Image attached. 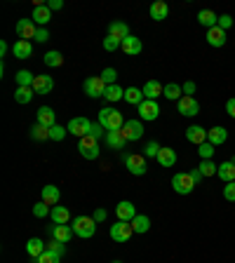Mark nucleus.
Here are the masks:
<instances>
[{"label": "nucleus", "instance_id": "f257e3e1", "mask_svg": "<svg viewBox=\"0 0 235 263\" xmlns=\"http://www.w3.org/2000/svg\"><path fill=\"white\" fill-rule=\"evenodd\" d=\"M99 125L106 129V132H118V129H123L125 118H123L120 110L108 108V106H106V108L99 110Z\"/></svg>", "mask_w": 235, "mask_h": 263}, {"label": "nucleus", "instance_id": "f03ea898", "mask_svg": "<svg viewBox=\"0 0 235 263\" xmlns=\"http://www.w3.org/2000/svg\"><path fill=\"white\" fill-rule=\"evenodd\" d=\"M73 232L82 240L92 238L94 232H97V221H94L92 216H75L73 219Z\"/></svg>", "mask_w": 235, "mask_h": 263}, {"label": "nucleus", "instance_id": "7ed1b4c3", "mask_svg": "<svg viewBox=\"0 0 235 263\" xmlns=\"http://www.w3.org/2000/svg\"><path fill=\"white\" fill-rule=\"evenodd\" d=\"M123 162L127 167L130 174L134 177H143L149 171V165H146V155H139V153H130V155H123Z\"/></svg>", "mask_w": 235, "mask_h": 263}, {"label": "nucleus", "instance_id": "20e7f679", "mask_svg": "<svg viewBox=\"0 0 235 263\" xmlns=\"http://www.w3.org/2000/svg\"><path fill=\"white\" fill-rule=\"evenodd\" d=\"M195 181H193L191 174H186V171H179V174H174L172 177V188L174 193H179V195H191L193 188H195Z\"/></svg>", "mask_w": 235, "mask_h": 263}, {"label": "nucleus", "instance_id": "39448f33", "mask_svg": "<svg viewBox=\"0 0 235 263\" xmlns=\"http://www.w3.org/2000/svg\"><path fill=\"white\" fill-rule=\"evenodd\" d=\"M78 151H80V155L85 160H97V158H99V153H101V151H99V141L94 139V136H90V134L82 136V139L78 141Z\"/></svg>", "mask_w": 235, "mask_h": 263}, {"label": "nucleus", "instance_id": "423d86ee", "mask_svg": "<svg viewBox=\"0 0 235 263\" xmlns=\"http://www.w3.org/2000/svg\"><path fill=\"white\" fill-rule=\"evenodd\" d=\"M106 82L101 80V75H94V78H87L85 82H82V90H85V94L90 99H97V97H104L106 92Z\"/></svg>", "mask_w": 235, "mask_h": 263}, {"label": "nucleus", "instance_id": "0eeeda50", "mask_svg": "<svg viewBox=\"0 0 235 263\" xmlns=\"http://www.w3.org/2000/svg\"><path fill=\"white\" fill-rule=\"evenodd\" d=\"M136 110H139V120H146V123H151V120H155V118L160 115V106H158V101H151V99H143L141 104L136 106Z\"/></svg>", "mask_w": 235, "mask_h": 263}, {"label": "nucleus", "instance_id": "6e6552de", "mask_svg": "<svg viewBox=\"0 0 235 263\" xmlns=\"http://www.w3.org/2000/svg\"><path fill=\"white\" fill-rule=\"evenodd\" d=\"M132 235H134V228L127 221H118L115 226H111V240H115V242H127Z\"/></svg>", "mask_w": 235, "mask_h": 263}, {"label": "nucleus", "instance_id": "1a4fd4ad", "mask_svg": "<svg viewBox=\"0 0 235 263\" xmlns=\"http://www.w3.org/2000/svg\"><path fill=\"white\" fill-rule=\"evenodd\" d=\"M66 127H68V132H71L73 136L82 139V136L90 134V127H92V123H90L87 118H71Z\"/></svg>", "mask_w": 235, "mask_h": 263}, {"label": "nucleus", "instance_id": "9d476101", "mask_svg": "<svg viewBox=\"0 0 235 263\" xmlns=\"http://www.w3.org/2000/svg\"><path fill=\"white\" fill-rule=\"evenodd\" d=\"M120 132L125 134V139L127 141H139L143 136V123L141 120H127Z\"/></svg>", "mask_w": 235, "mask_h": 263}, {"label": "nucleus", "instance_id": "9b49d317", "mask_svg": "<svg viewBox=\"0 0 235 263\" xmlns=\"http://www.w3.org/2000/svg\"><path fill=\"white\" fill-rule=\"evenodd\" d=\"M179 113L186 118H195L200 113V101L195 97H181L179 99Z\"/></svg>", "mask_w": 235, "mask_h": 263}, {"label": "nucleus", "instance_id": "f8f14e48", "mask_svg": "<svg viewBox=\"0 0 235 263\" xmlns=\"http://www.w3.org/2000/svg\"><path fill=\"white\" fill-rule=\"evenodd\" d=\"M17 33L21 40H36V33H38V26L33 19H19L17 21Z\"/></svg>", "mask_w": 235, "mask_h": 263}, {"label": "nucleus", "instance_id": "ddd939ff", "mask_svg": "<svg viewBox=\"0 0 235 263\" xmlns=\"http://www.w3.org/2000/svg\"><path fill=\"white\" fill-rule=\"evenodd\" d=\"M115 216H118V221H127V223H132V221H134V216H136L134 204H132L130 200L118 202V207H115Z\"/></svg>", "mask_w": 235, "mask_h": 263}, {"label": "nucleus", "instance_id": "4468645a", "mask_svg": "<svg viewBox=\"0 0 235 263\" xmlns=\"http://www.w3.org/2000/svg\"><path fill=\"white\" fill-rule=\"evenodd\" d=\"M33 21H36V26H40V28H45V26L52 21V10L47 5H38L33 7Z\"/></svg>", "mask_w": 235, "mask_h": 263}, {"label": "nucleus", "instance_id": "2eb2a0df", "mask_svg": "<svg viewBox=\"0 0 235 263\" xmlns=\"http://www.w3.org/2000/svg\"><path fill=\"white\" fill-rule=\"evenodd\" d=\"M186 139L195 143V146H202L204 141H207V129L200 127V125H191V127L186 129Z\"/></svg>", "mask_w": 235, "mask_h": 263}, {"label": "nucleus", "instance_id": "dca6fc26", "mask_svg": "<svg viewBox=\"0 0 235 263\" xmlns=\"http://www.w3.org/2000/svg\"><path fill=\"white\" fill-rule=\"evenodd\" d=\"M52 90H54V80H52V75H36L33 92L36 94H50Z\"/></svg>", "mask_w": 235, "mask_h": 263}, {"label": "nucleus", "instance_id": "f3484780", "mask_svg": "<svg viewBox=\"0 0 235 263\" xmlns=\"http://www.w3.org/2000/svg\"><path fill=\"white\" fill-rule=\"evenodd\" d=\"M155 160H158V165H160V167L169 169V167L177 165V151H172V148H167V146H162Z\"/></svg>", "mask_w": 235, "mask_h": 263}, {"label": "nucleus", "instance_id": "a211bd4d", "mask_svg": "<svg viewBox=\"0 0 235 263\" xmlns=\"http://www.w3.org/2000/svg\"><path fill=\"white\" fill-rule=\"evenodd\" d=\"M38 125H43V127L52 129L56 125V118H54V110L50 106H40L38 108Z\"/></svg>", "mask_w": 235, "mask_h": 263}, {"label": "nucleus", "instance_id": "6ab92c4d", "mask_svg": "<svg viewBox=\"0 0 235 263\" xmlns=\"http://www.w3.org/2000/svg\"><path fill=\"white\" fill-rule=\"evenodd\" d=\"M50 235H52V240H59V242L68 245V242H71V235H75V232H73V226H52Z\"/></svg>", "mask_w": 235, "mask_h": 263}, {"label": "nucleus", "instance_id": "aec40b11", "mask_svg": "<svg viewBox=\"0 0 235 263\" xmlns=\"http://www.w3.org/2000/svg\"><path fill=\"white\" fill-rule=\"evenodd\" d=\"M149 14H151L153 21H162V19H167V14H169V5L165 3V0H155L153 5H151Z\"/></svg>", "mask_w": 235, "mask_h": 263}, {"label": "nucleus", "instance_id": "412c9836", "mask_svg": "<svg viewBox=\"0 0 235 263\" xmlns=\"http://www.w3.org/2000/svg\"><path fill=\"white\" fill-rule=\"evenodd\" d=\"M108 36L118 38V40L123 43V40L130 38V26L123 24V21H111V24H108Z\"/></svg>", "mask_w": 235, "mask_h": 263}, {"label": "nucleus", "instance_id": "4be33fe9", "mask_svg": "<svg viewBox=\"0 0 235 263\" xmlns=\"http://www.w3.org/2000/svg\"><path fill=\"white\" fill-rule=\"evenodd\" d=\"M226 139H228V129L226 127L207 129V141H210L212 146H221V143H226Z\"/></svg>", "mask_w": 235, "mask_h": 263}, {"label": "nucleus", "instance_id": "5701e85b", "mask_svg": "<svg viewBox=\"0 0 235 263\" xmlns=\"http://www.w3.org/2000/svg\"><path fill=\"white\" fill-rule=\"evenodd\" d=\"M141 92H143V97L146 99H151V101H155L158 97H162V92H165V87L158 82V80H149L146 85L141 87Z\"/></svg>", "mask_w": 235, "mask_h": 263}, {"label": "nucleus", "instance_id": "b1692460", "mask_svg": "<svg viewBox=\"0 0 235 263\" xmlns=\"http://www.w3.org/2000/svg\"><path fill=\"white\" fill-rule=\"evenodd\" d=\"M12 54L17 56V59H28V56L33 54L31 40H17V43L12 45Z\"/></svg>", "mask_w": 235, "mask_h": 263}, {"label": "nucleus", "instance_id": "393cba45", "mask_svg": "<svg viewBox=\"0 0 235 263\" xmlns=\"http://www.w3.org/2000/svg\"><path fill=\"white\" fill-rule=\"evenodd\" d=\"M120 49H123L127 56H136V54H141L143 45H141V40H139V38L130 36L127 40H123V47H120Z\"/></svg>", "mask_w": 235, "mask_h": 263}, {"label": "nucleus", "instance_id": "a878e982", "mask_svg": "<svg viewBox=\"0 0 235 263\" xmlns=\"http://www.w3.org/2000/svg\"><path fill=\"white\" fill-rule=\"evenodd\" d=\"M45 249H47V245H45L43 240H38V238H31L28 242H26V251H28V256L36 258V261L45 254Z\"/></svg>", "mask_w": 235, "mask_h": 263}, {"label": "nucleus", "instance_id": "bb28decb", "mask_svg": "<svg viewBox=\"0 0 235 263\" xmlns=\"http://www.w3.org/2000/svg\"><path fill=\"white\" fill-rule=\"evenodd\" d=\"M198 24L204 26V28L210 31V28H214V26L219 24V14L212 12V10H200L198 12Z\"/></svg>", "mask_w": 235, "mask_h": 263}, {"label": "nucleus", "instance_id": "cd10ccee", "mask_svg": "<svg viewBox=\"0 0 235 263\" xmlns=\"http://www.w3.org/2000/svg\"><path fill=\"white\" fill-rule=\"evenodd\" d=\"M106 143H108V148L123 151V148L127 146V139H125V134L118 129V132H106Z\"/></svg>", "mask_w": 235, "mask_h": 263}, {"label": "nucleus", "instance_id": "c85d7f7f", "mask_svg": "<svg viewBox=\"0 0 235 263\" xmlns=\"http://www.w3.org/2000/svg\"><path fill=\"white\" fill-rule=\"evenodd\" d=\"M207 43H210L212 47H223V45H226V31H221L219 26L210 28V31H207Z\"/></svg>", "mask_w": 235, "mask_h": 263}, {"label": "nucleus", "instance_id": "c756f323", "mask_svg": "<svg viewBox=\"0 0 235 263\" xmlns=\"http://www.w3.org/2000/svg\"><path fill=\"white\" fill-rule=\"evenodd\" d=\"M59 197H62V193H59V188L56 186H45L43 188V202L45 204H50V207H56L59 204Z\"/></svg>", "mask_w": 235, "mask_h": 263}, {"label": "nucleus", "instance_id": "7c9ffc66", "mask_svg": "<svg viewBox=\"0 0 235 263\" xmlns=\"http://www.w3.org/2000/svg\"><path fill=\"white\" fill-rule=\"evenodd\" d=\"M217 177L221 179V181H226V184H230V181H235V162H221L219 165V171H217Z\"/></svg>", "mask_w": 235, "mask_h": 263}, {"label": "nucleus", "instance_id": "2f4dec72", "mask_svg": "<svg viewBox=\"0 0 235 263\" xmlns=\"http://www.w3.org/2000/svg\"><path fill=\"white\" fill-rule=\"evenodd\" d=\"M50 216L56 226H68V221H71V212L66 207H52Z\"/></svg>", "mask_w": 235, "mask_h": 263}, {"label": "nucleus", "instance_id": "473e14b6", "mask_svg": "<svg viewBox=\"0 0 235 263\" xmlns=\"http://www.w3.org/2000/svg\"><path fill=\"white\" fill-rule=\"evenodd\" d=\"M104 99L108 101V104H115V101H120V99H125V90L120 85H108L104 92Z\"/></svg>", "mask_w": 235, "mask_h": 263}, {"label": "nucleus", "instance_id": "72a5a7b5", "mask_svg": "<svg viewBox=\"0 0 235 263\" xmlns=\"http://www.w3.org/2000/svg\"><path fill=\"white\" fill-rule=\"evenodd\" d=\"M33 87H17V90H14V101H17V104H28V101H31L33 99Z\"/></svg>", "mask_w": 235, "mask_h": 263}, {"label": "nucleus", "instance_id": "f704fd0d", "mask_svg": "<svg viewBox=\"0 0 235 263\" xmlns=\"http://www.w3.org/2000/svg\"><path fill=\"white\" fill-rule=\"evenodd\" d=\"M143 99H146V97H143V92L139 90V87H127V90H125V101H127V104L139 106Z\"/></svg>", "mask_w": 235, "mask_h": 263}, {"label": "nucleus", "instance_id": "c9c22d12", "mask_svg": "<svg viewBox=\"0 0 235 263\" xmlns=\"http://www.w3.org/2000/svg\"><path fill=\"white\" fill-rule=\"evenodd\" d=\"M162 97L172 99V101H179V99L184 97V90H181V85H177V82H167V85H165V92H162Z\"/></svg>", "mask_w": 235, "mask_h": 263}, {"label": "nucleus", "instance_id": "e433bc0d", "mask_svg": "<svg viewBox=\"0 0 235 263\" xmlns=\"http://www.w3.org/2000/svg\"><path fill=\"white\" fill-rule=\"evenodd\" d=\"M132 228H134V232H149V228H151V219L146 214H136L134 216V221H132Z\"/></svg>", "mask_w": 235, "mask_h": 263}, {"label": "nucleus", "instance_id": "4c0bfd02", "mask_svg": "<svg viewBox=\"0 0 235 263\" xmlns=\"http://www.w3.org/2000/svg\"><path fill=\"white\" fill-rule=\"evenodd\" d=\"M14 78H17V87H33V82H36V75H33L31 71H26V68L19 71Z\"/></svg>", "mask_w": 235, "mask_h": 263}, {"label": "nucleus", "instance_id": "58836bf2", "mask_svg": "<svg viewBox=\"0 0 235 263\" xmlns=\"http://www.w3.org/2000/svg\"><path fill=\"white\" fill-rule=\"evenodd\" d=\"M45 66H50V68L64 66V56H62V52H56V49L47 52V54H45Z\"/></svg>", "mask_w": 235, "mask_h": 263}, {"label": "nucleus", "instance_id": "ea45409f", "mask_svg": "<svg viewBox=\"0 0 235 263\" xmlns=\"http://www.w3.org/2000/svg\"><path fill=\"white\" fill-rule=\"evenodd\" d=\"M31 139H33V141H47V139H50V129L36 123V125L31 127Z\"/></svg>", "mask_w": 235, "mask_h": 263}, {"label": "nucleus", "instance_id": "a19ab883", "mask_svg": "<svg viewBox=\"0 0 235 263\" xmlns=\"http://www.w3.org/2000/svg\"><path fill=\"white\" fill-rule=\"evenodd\" d=\"M198 169L202 171V177H217L219 165H214V160H202Z\"/></svg>", "mask_w": 235, "mask_h": 263}, {"label": "nucleus", "instance_id": "79ce46f5", "mask_svg": "<svg viewBox=\"0 0 235 263\" xmlns=\"http://www.w3.org/2000/svg\"><path fill=\"white\" fill-rule=\"evenodd\" d=\"M50 212H52V207L45 204L43 200L38 202V204H33V216H36V219H45V216H50Z\"/></svg>", "mask_w": 235, "mask_h": 263}, {"label": "nucleus", "instance_id": "37998d69", "mask_svg": "<svg viewBox=\"0 0 235 263\" xmlns=\"http://www.w3.org/2000/svg\"><path fill=\"white\" fill-rule=\"evenodd\" d=\"M214 148H217V146H212L210 141H204L202 146H198V155H200V160H212V158H214Z\"/></svg>", "mask_w": 235, "mask_h": 263}, {"label": "nucleus", "instance_id": "c03bdc74", "mask_svg": "<svg viewBox=\"0 0 235 263\" xmlns=\"http://www.w3.org/2000/svg\"><path fill=\"white\" fill-rule=\"evenodd\" d=\"M68 134V127H62V125H54V127L50 129V139L52 141H64Z\"/></svg>", "mask_w": 235, "mask_h": 263}, {"label": "nucleus", "instance_id": "a18cd8bd", "mask_svg": "<svg viewBox=\"0 0 235 263\" xmlns=\"http://www.w3.org/2000/svg\"><path fill=\"white\" fill-rule=\"evenodd\" d=\"M120 47H123V43H120L118 38H113V36L104 38V49L106 52H115V49H120Z\"/></svg>", "mask_w": 235, "mask_h": 263}, {"label": "nucleus", "instance_id": "49530a36", "mask_svg": "<svg viewBox=\"0 0 235 263\" xmlns=\"http://www.w3.org/2000/svg\"><path fill=\"white\" fill-rule=\"evenodd\" d=\"M160 143H158V141H149V143H146V148H143V151H146V160L149 158H158V153H160Z\"/></svg>", "mask_w": 235, "mask_h": 263}, {"label": "nucleus", "instance_id": "de8ad7c7", "mask_svg": "<svg viewBox=\"0 0 235 263\" xmlns=\"http://www.w3.org/2000/svg\"><path fill=\"white\" fill-rule=\"evenodd\" d=\"M47 249L54 251V254H59V256H64V254H66V245H64V242H59V240H50V242H47Z\"/></svg>", "mask_w": 235, "mask_h": 263}, {"label": "nucleus", "instance_id": "09e8293b", "mask_svg": "<svg viewBox=\"0 0 235 263\" xmlns=\"http://www.w3.org/2000/svg\"><path fill=\"white\" fill-rule=\"evenodd\" d=\"M59 261H62V256L54 254V251H50V249H45V254L38 258V263H59Z\"/></svg>", "mask_w": 235, "mask_h": 263}, {"label": "nucleus", "instance_id": "8fccbe9b", "mask_svg": "<svg viewBox=\"0 0 235 263\" xmlns=\"http://www.w3.org/2000/svg\"><path fill=\"white\" fill-rule=\"evenodd\" d=\"M115 78H118L115 68H104V71H101V80H104L106 85H115Z\"/></svg>", "mask_w": 235, "mask_h": 263}, {"label": "nucleus", "instance_id": "3c124183", "mask_svg": "<svg viewBox=\"0 0 235 263\" xmlns=\"http://www.w3.org/2000/svg\"><path fill=\"white\" fill-rule=\"evenodd\" d=\"M90 136H94V139H106V129L101 127L99 123H92V127H90Z\"/></svg>", "mask_w": 235, "mask_h": 263}, {"label": "nucleus", "instance_id": "603ef678", "mask_svg": "<svg viewBox=\"0 0 235 263\" xmlns=\"http://www.w3.org/2000/svg\"><path fill=\"white\" fill-rule=\"evenodd\" d=\"M219 28H221V31H228L230 26H233V17H230V14H221V17H219Z\"/></svg>", "mask_w": 235, "mask_h": 263}, {"label": "nucleus", "instance_id": "864d4df0", "mask_svg": "<svg viewBox=\"0 0 235 263\" xmlns=\"http://www.w3.org/2000/svg\"><path fill=\"white\" fill-rule=\"evenodd\" d=\"M223 197H226L228 202H235V181L226 184V188H223Z\"/></svg>", "mask_w": 235, "mask_h": 263}, {"label": "nucleus", "instance_id": "5fc2aeb1", "mask_svg": "<svg viewBox=\"0 0 235 263\" xmlns=\"http://www.w3.org/2000/svg\"><path fill=\"white\" fill-rule=\"evenodd\" d=\"M181 90H184V97H193V94H195V82H193V80H186Z\"/></svg>", "mask_w": 235, "mask_h": 263}, {"label": "nucleus", "instance_id": "6e6d98bb", "mask_svg": "<svg viewBox=\"0 0 235 263\" xmlns=\"http://www.w3.org/2000/svg\"><path fill=\"white\" fill-rule=\"evenodd\" d=\"M47 40H50V31H47V28H38L36 43H47Z\"/></svg>", "mask_w": 235, "mask_h": 263}, {"label": "nucleus", "instance_id": "4d7b16f0", "mask_svg": "<svg viewBox=\"0 0 235 263\" xmlns=\"http://www.w3.org/2000/svg\"><path fill=\"white\" fill-rule=\"evenodd\" d=\"M92 219L97 221V223H104L106 219H108V214H106V209H94V214H92Z\"/></svg>", "mask_w": 235, "mask_h": 263}, {"label": "nucleus", "instance_id": "13d9d810", "mask_svg": "<svg viewBox=\"0 0 235 263\" xmlns=\"http://www.w3.org/2000/svg\"><path fill=\"white\" fill-rule=\"evenodd\" d=\"M226 113H228L230 118H235V97L226 101Z\"/></svg>", "mask_w": 235, "mask_h": 263}, {"label": "nucleus", "instance_id": "bf43d9fd", "mask_svg": "<svg viewBox=\"0 0 235 263\" xmlns=\"http://www.w3.org/2000/svg\"><path fill=\"white\" fill-rule=\"evenodd\" d=\"M47 7H50L52 12H56V10H62V7H64V0H50V3H47Z\"/></svg>", "mask_w": 235, "mask_h": 263}, {"label": "nucleus", "instance_id": "052dcab7", "mask_svg": "<svg viewBox=\"0 0 235 263\" xmlns=\"http://www.w3.org/2000/svg\"><path fill=\"white\" fill-rule=\"evenodd\" d=\"M191 177H193V181H195V184H200V181H202V171H200V169H193L191 171Z\"/></svg>", "mask_w": 235, "mask_h": 263}, {"label": "nucleus", "instance_id": "680f3d73", "mask_svg": "<svg viewBox=\"0 0 235 263\" xmlns=\"http://www.w3.org/2000/svg\"><path fill=\"white\" fill-rule=\"evenodd\" d=\"M7 49H10V45L3 40V43H0V54H7Z\"/></svg>", "mask_w": 235, "mask_h": 263}, {"label": "nucleus", "instance_id": "e2e57ef3", "mask_svg": "<svg viewBox=\"0 0 235 263\" xmlns=\"http://www.w3.org/2000/svg\"><path fill=\"white\" fill-rule=\"evenodd\" d=\"M113 263H123V261H113Z\"/></svg>", "mask_w": 235, "mask_h": 263}]
</instances>
